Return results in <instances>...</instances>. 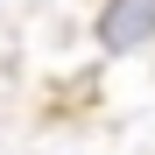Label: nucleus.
<instances>
[{
    "mask_svg": "<svg viewBox=\"0 0 155 155\" xmlns=\"http://www.w3.org/2000/svg\"><path fill=\"white\" fill-rule=\"evenodd\" d=\"M148 28H155V0H120L113 21H106V42H134V35H148Z\"/></svg>",
    "mask_w": 155,
    "mask_h": 155,
    "instance_id": "f257e3e1",
    "label": "nucleus"
}]
</instances>
